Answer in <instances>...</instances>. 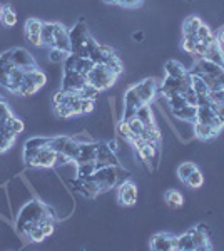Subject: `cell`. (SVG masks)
I'll return each mask as SVG.
<instances>
[{"mask_svg": "<svg viewBox=\"0 0 224 251\" xmlns=\"http://www.w3.org/2000/svg\"><path fill=\"white\" fill-rule=\"evenodd\" d=\"M117 79L119 77H116L112 72H109V69L104 64H96L92 67V71L87 74V84L94 86L99 92H104V90L111 89Z\"/></svg>", "mask_w": 224, "mask_h": 251, "instance_id": "cell-1", "label": "cell"}, {"mask_svg": "<svg viewBox=\"0 0 224 251\" xmlns=\"http://www.w3.org/2000/svg\"><path fill=\"white\" fill-rule=\"evenodd\" d=\"M136 89H138V94L142 101V104H151L159 94H162L161 90V82L154 77H147L144 81H140L139 84H134Z\"/></svg>", "mask_w": 224, "mask_h": 251, "instance_id": "cell-2", "label": "cell"}, {"mask_svg": "<svg viewBox=\"0 0 224 251\" xmlns=\"http://www.w3.org/2000/svg\"><path fill=\"white\" fill-rule=\"evenodd\" d=\"M90 178L99 182L102 193L109 191V189H112L114 186L117 184V181H119V167H116V166L101 167V169H97Z\"/></svg>", "mask_w": 224, "mask_h": 251, "instance_id": "cell-3", "label": "cell"}, {"mask_svg": "<svg viewBox=\"0 0 224 251\" xmlns=\"http://www.w3.org/2000/svg\"><path fill=\"white\" fill-rule=\"evenodd\" d=\"M138 196H139V189L136 186V182L131 179L122 181L119 184V188H117V201L122 206H134L138 203Z\"/></svg>", "mask_w": 224, "mask_h": 251, "instance_id": "cell-4", "label": "cell"}, {"mask_svg": "<svg viewBox=\"0 0 224 251\" xmlns=\"http://www.w3.org/2000/svg\"><path fill=\"white\" fill-rule=\"evenodd\" d=\"M105 166H121L119 156L116 153H112L111 147L107 146V143H97V156H96V167L101 169V167Z\"/></svg>", "mask_w": 224, "mask_h": 251, "instance_id": "cell-5", "label": "cell"}, {"mask_svg": "<svg viewBox=\"0 0 224 251\" xmlns=\"http://www.w3.org/2000/svg\"><path fill=\"white\" fill-rule=\"evenodd\" d=\"M12 64H14L15 67H20V69L24 71V72H30V71H34V69H37L34 55L30 54L29 51L22 49V47L12 49Z\"/></svg>", "mask_w": 224, "mask_h": 251, "instance_id": "cell-6", "label": "cell"}, {"mask_svg": "<svg viewBox=\"0 0 224 251\" xmlns=\"http://www.w3.org/2000/svg\"><path fill=\"white\" fill-rule=\"evenodd\" d=\"M55 151L52 147L45 146V147H40L37 151L35 158L30 161L29 166L32 167H40V169H49V167H54L55 166Z\"/></svg>", "mask_w": 224, "mask_h": 251, "instance_id": "cell-7", "label": "cell"}, {"mask_svg": "<svg viewBox=\"0 0 224 251\" xmlns=\"http://www.w3.org/2000/svg\"><path fill=\"white\" fill-rule=\"evenodd\" d=\"M42 20H39V18H29L27 22H25V39L30 45H34V47H44L42 44V39H40V30H42Z\"/></svg>", "mask_w": 224, "mask_h": 251, "instance_id": "cell-8", "label": "cell"}, {"mask_svg": "<svg viewBox=\"0 0 224 251\" xmlns=\"http://www.w3.org/2000/svg\"><path fill=\"white\" fill-rule=\"evenodd\" d=\"M87 84V77L79 72L72 71V72H64V79H62V89L66 92H75L82 89Z\"/></svg>", "mask_w": 224, "mask_h": 251, "instance_id": "cell-9", "label": "cell"}, {"mask_svg": "<svg viewBox=\"0 0 224 251\" xmlns=\"http://www.w3.org/2000/svg\"><path fill=\"white\" fill-rule=\"evenodd\" d=\"M54 49L64 51L70 54V39H69V30L64 27L62 24H55V32H54Z\"/></svg>", "mask_w": 224, "mask_h": 251, "instance_id": "cell-10", "label": "cell"}, {"mask_svg": "<svg viewBox=\"0 0 224 251\" xmlns=\"http://www.w3.org/2000/svg\"><path fill=\"white\" fill-rule=\"evenodd\" d=\"M96 156H97V143L96 141L87 143V144H81V147H79V154H77V158L74 159V162L75 164L92 162V161H96Z\"/></svg>", "mask_w": 224, "mask_h": 251, "instance_id": "cell-11", "label": "cell"}, {"mask_svg": "<svg viewBox=\"0 0 224 251\" xmlns=\"http://www.w3.org/2000/svg\"><path fill=\"white\" fill-rule=\"evenodd\" d=\"M172 117L179 123H189L194 124L197 119V106H184L181 109H176V111H171Z\"/></svg>", "mask_w": 224, "mask_h": 251, "instance_id": "cell-12", "label": "cell"}, {"mask_svg": "<svg viewBox=\"0 0 224 251\" xmlns=\"http://www.w3.org/2000/svg\"><path fill=\"white\" fill-rule=\"evenodd\" d=\"M192 131H194V138L201 141H211L219 134L218 129H214L211 124H203V123L192 124Z\"/></svg>", "mask_w": 224, "mask_h": 251, "instance_id": "cell-13", "label": "cell"}, {"mask_svg": "<svg viewBox=\"0 0 224 251\" xmlns=\"http://www.w3.org/2000/svg\"><path fill=\"white\" fill-rule=\"evenodd\" d=\"M151 248L155 251H172V234L157 233L151 238Z\"/></svg>", "mask_w": 224, "mask_h": 251, "instance_id": "cell-14", "label": "cell"}, {"mask_svg": "<svg viewBox=\"0 0 224 251\" xmlns=\"http://www.w3.org/2000/svg\"><path fill=\"white\" fill-rule=\"evenodd\" d=\"M112 54H116V51H114L112 47H109V45L97 44L96 49H94V51L90 52V57H89V59L92 60L94 64H104L105 60H107Z\"/></svg>", "mask_w": 224, "mask_h": 251, "instance_id": "cell-15", "label": "cell"}, {"mask_svg": "<svg viewBox=\"0 0 224 251\" xmlns=\"http://www.w3.org/2000/svg\"><path fill=\"white\" fill-rule=\"evenodd\" d=\"M164 71H166V75L174 77V79H181V77H184V75L188 74V69L182 66V62H179V60H174V59L166 62Z\"/></svg>", "mask_w": 224, "mask_h": 251, "instance_id": "cell-16", "label": "cell"}, {"mask_svg": "<svg viewBox=\"0 0 224 251\" xmlns=\"http://www.w3.org/2000/svg\"><path fill=\"white\" fill-rule=\"evenodd\" d=\"M196 62H197V66H199V69H201V74H207V75H212V77H218V75H221L224 72V69L221 66L211 62V60L196 59Z\"/></svg>", "mask_w": 224, "mask_h": 251, "instance_id": "cell-17", "label": "cell"}, {"mask_svg": "<svg viewBox=\"0 0 224 251\" xmlns=\"http://www.w3.org/2000/svg\"><path fill=\"white\" fill-rule=\"evenodd\" d=\"M140 138L144 143L149 144H161V131L157 126H144V131L140 132Z\"/></svg>", "mask_w": 224, "mask_h": 251, "instance_id": "cell-18", "label": "cell"}, {"mask_svg": "<svg viewBox=\"0 0 224 251\" xmlns=\"http://www.w3.org/2000/svg\"><path fill=\"white\" fill-rule=\"evenodd\" d=\"M136 117L142 123L144 126H154L155 124V117H154V111L151 104H144L138 109V114Z\"/></svg>", "mask_w": 224, "mask_h": 251, "instance_id": "cell-19", "label": "cell"}, {"mask_svg": "<svg viewBox=\"0 0 224 251\" xmlns=\"http://www.w3.org/2000/svg\"><path fill=\"white\" fill-rule=\"evenodd\" d=\"M54 32H55L54 22H44L42 30H40V39H42L44 47L52 49V45H54Z\"/></svg>", "mask_w": 224, "mask_h": 251, "instance_id": "cell-20", "label": "cell"}, {"mask_svg": "<svg viewBox=\"0 0 224 251\" xmlns=\"http://www.w3.org/2000/svg\"><path fill=\"white\" fill-rule=\"evenodd\" d=\"M201 24H203V20L197 15H189L184 20V24H182V36H196Z\"/></svg>", "mask_w": 224, "mask_h": 251, "instance_id": "cell-21", "label": "cell"}, {"mask_svg": "<svg viewBox=\"0 0 224 251\" xmlns=\"http://www.w3.org/2000/svg\"><path fill=\"white\" fill-rule=\"evenodd\" d=\"M39 87L34 84V81L30 79V75L25 72V75H24V81L20 82V87H18V92L17 94H20V96H34V94H37L39 92Z\"/></svg>", "mask_w": 224, "mask_h": 251, "instance_id": "cell-22", "label": "cell"}, {"mask_svg": "<svg viewBox=\"0 0 224 251\" xmlns=\"http://www.w3.org/2000/svg\"><path fill=\"white\" fill-rule=\"evenodd\" d=\"M203 59L211 60V62L218 64V66H221L223 69H224V55H223V52L219 51V47H218V44H216V42L207 47V51H206V54H204Z\"/></svg>", "mask_w": 224, "mask_h": 251, "instance_id": "cell-23", "label": "cell"}, {"mask_svg": "<svg viewBox=\"0 0 224 251\" xmlns=\"http://www.w3.org/2000/svg\"><path fill=\"white\" fill-rule=\"evenodd\" d=\"M18 17L15 14L14 7L12 5H3V10H2V17H0V22H2L3 27H14L17 24Z\"/></svg>", "mask_w": 224, "mask_h": 251, "instance_id": "cell-24", "label": "cell"}, {"mask_svg": "<svg viewBox=\"0 0 224 251\" xmlns=\"http://www.w3.org/2000/svg\"><path fill=\"white\" fill-rule=\"evenodd\" d=\"M104 66L107 67L109 72H112L116 77H119V75L124 72V64H122V60H121V57L117 54H112L111 57H109V59L104 62Z\"/></svg>", "mask_w": 224, "mask_h": 251, "instance_id": "cell-25", "label": "cell"}, {"mask_svg": "<svg viewBox=\"0 0 224 251\" xmlns=\"http://www.w3.org/2000/svg\"><path fill=\"white\" fill-rule=\"evenodd\" d=\"M216 114L212 112L211 106H197V119L196 123H203V124H211L212 117Z\"/></svg>", "mask_w": 224, "mask_h": 251, "instance_id": "cell-26", "label": "cell"}, {"mask_svg": "<svg viewBox=\"0 0 224 251\" xmlns=\"http://www.w3.org/2000/svg\"><path fill=\"white\" fill-rule=\"evenodd\" d=\"M182 203H184V197L179 191H176V189H171V191L166 193V204H168L169 208L172 209H177L182 206Z\"/></svg>", "mask_w": 224, "mask_h": 251, "instance_id": "cell-27", "label": "cell"}, {"mask_svg": "<svg viewBox=\"0 0 224 251\" xmlns=\"http://www.w3.org/2000/svg\"><path fill=\"white\" fill-rule=\"evenodd\" d=\"M97 171L96 167V161L92 162H82V164H77V178L79 179H87L90 178L94 173Z\"/></svg>", "mask_w": 224, "mask_h": 251, "instance_id": "cell-28", "label": "cell"}, {"mask_svg": "<svg viewBox=\"0 0 224 251\" xmlns=\"http://www.w3.org/2000/svg\"><path fill=\"white\" fill-rule=\"evenodd\" d=\"M79 147H81V144L72 138V136H69L67 141H66V144H64V149L60 151V153H64V154L69 156V158L75 159V158H77V154H79Z\"/></svg>", "mask_w": 224, "mask_h": 251, "instance_id": "cell-29", "label": "cell"}, {"mask_svg": "<svg viewBox=\"0 0 224 251\" xmlns=\"http://www.w3.org/2000/svg\"><path fill=\"white\" fill-rule=\"evenodd\" d=\"M184 184H188V188H191V189H199L201 186L204 184V176H203V173H201L199 169H196L191 173V176L188 178V179L184 181Z\"/></svg>", "mask_w": 224, "mask_h": 251, "instance_id": "cell-30", "label": "cell"}, {"mask_svg": "<svg viewBox=\"0 0 224 251\" xmlns=\"http://www.w3.org/2000/svg\"><path fill=\"white\" fill-rule=\"evenodd\" d=\"M196 44H197V37H196V36H182L181 47H182V51H184L188 55H192V57H194Z\"/></svg>", "mask_w": 224, "mask_h": 251, "instance_id": "cell-31", "label": "cell"}, {"mask_svg": "<svg viewBox=\"0 0 224 251\" xmlns=\"http://www.w3.org/2000/svg\"><path fill=\"white\" fill-rule=\"evenodd\" d=\"M168 99V106L171 111H176V109H181L184 108V106H188V102H186V97L182 96V94H171V96H164Z\"/></svg>", "mask_w": 224, "mask_h": 251, "instance_id": "cell-32", "label": "cell"}, {"mask_svg": "<svg viewBox=\"0 0 224 251\" xmlns=\"http://www.w3.org/2000/svg\"><path fill=\"white\" fill-rule=\"evenodd\" d=\"M94 66H96V64H94L89 57H79L77 66H75V72H79V74H82V75H86V77H87V74L92 71Z\"/></svg>", "mask_w": 224, "mask_h": 251, "instance_id": "cell-33", "label": "cell"}, {"mask_svg": "<svg viewBox=\"0 0 224 251\" xmlns=\"http://www.w3.org/2000/svg\"><path fill=\"white\" fill-rule=\"evenodd\" d=\"M196 164L192 161H186V162H182V164H179V167H177V178L184 182L186 179H188L189 176H191V173L196 169Z\"/></svg>", "mask_w": 224, "mask_h": 251, "instance_id": "cell-34", "label": "cell"}, {"mask_svg": "<svg viewBox=\"0 0 224 251\" xmlns=\"http://www.w3.org/2000/svg\"><path fill=\"white\" fill-rule=\"evenodd\" d=\"M49 141H51V138H45V136H34L32 139H29L27 143H25V147H27V149L39 151L40 147L49 146Z\"/></svg>", "mask_w": 224, "mask_h": 251, "instance_id": "cell-35", "label": "cell"}, {"mask_svg": "<svg viewBox=\"0 0 224 251\" xmlns=\"http://www.w3.org/2000/svg\"><path fill=\"white\" fill-rule=\"evenodd\" d=\"M177 238H179V251H196V243L189 231Z\"/></svg>", "mask_w": 224, "mask_h": 251, "instance_id": "cell-36", "label": "cell"}, {"mask_svg": "<svg viewBox=\"0 0 224 251\" xmlns=\"http://www.w3.org/2000/svg\"><path fill=\"white\" fill-rule=\"evenodd\" d=\"M27 74L30 75V79H32L34 84H35L39 89H42L45 84H47V75H45V72L40 71L39 67H37V69H34V71H30V72H27Z\"/></svg>", "mask_w": 224, "mask_h": 251, "instance_id": "cell-37", "label": "cell"}, {"mask_svg": "<svg viewBox=\"0 0 224 251\" xmlns=\"http://www.w3.org/2000/svg\"><path fill=\"white\" fill-rule=\"evenodd\" d=\"M27 238H29V241H32V243H42L44 239L47 238V234H45V231L37 224V226H34L32 230L29 231Z\"/></svg>", "mask_w": 224, "mask_h": 251, "instance_id": "cell-38", "label": "cell"}, {"mask_svg": "<svg viewBox=\"0 0 224 251\" xmlns=\"http://www.w3.org/2000/svg\"><path fill=\"white\" fill-rule=\"evenodd\" d=\"M79 96H81L82 99H94V101H96V99L99 97V90L96 89V87L94 86H90V84H86L84 87H82L81 90H79Z\"/></svg>", "mask_w": 224, "mask_h": 251, "instance_id": "cell-39", "label": "cell"}, {"mask_svg": "<svg viewBox=\"0 0 224 251\" xmlns=\"http://www.w3.org/2000/svg\"><path fill=\"white\" fill-rule=\"evenodd\" d=\"M117 134H119L124 141H127V143H129V139L132 138V132H131V127H129L127 121L121 119L119 123H117Z\"/></svg>", "mask_w": 224, "mask_h": 251, "instance_id": "cell-40", "label": "cell"}, {"mask_svg": "<svg viewBox=\"0 0 224 251\" xmlns=\"http://www.w3.org/2000/svg\"><path fill=\"white\" fill-rule=\"evenodd\" d=\"M67 55H69L67 52L59 51V49H54V47H52L51 52H49V60H51L52 64H59V62H64Z\"/></svg>", "mask_w": 224, "mask_h": 251, "instance_id": "cell-41", "label": "cell"}, {"mask_svg": "<svg viewBox=\"0 0 224 251\" xmlns=\"http://www.w3.org/2000/svg\"><path fill=\"white\" fill-rule=\"evenodd\" d=\"M214 36V34H212V30H211V27L207 24H201V27L197 29V32H196V37H197V40H206V39H209V37H212Z\"/></svg>", "mask_w": 224, "mask_h": 251, "instance_id": "cell-42", "label": "cell"}, {"mask_svg": "<svg viewBox=\"0 0 224 251\" xmlns=\"http://www.w3.org/2000/svg\"><path fill=\"white\" fill-rule=\"evenodd\" d=\"M96 108V101L94 99H82L81 97V116L84 114H90Z\"/></svg>", "mask_w": 224, "mask_h": 251, "instance_id": "cell-43", "label": "cell"}, {"mask_svg": "<svg viewBox=\"0 0 224 251\" xmlns=\"http://www.w3.org/2000/svg\"><path fill=\"white\" fill-rule=\"evenodd\" d=\"M127 124H129V127H131L132 136H140V132L144 131V124L140 123L138 117H132L131 121H127Z\"/></svg>", "mask_w": 224, "mask_h": 251, "instance_id": "cell-44", "label": "cell"}, {"mask_svg": "<svg viewBox=\"0 0 224 251\" xmlns=\"http://www.w3.org/2000/svg\"><path fill=\"white\" fill-rule=\"evenodd\" d=\"M207 96H209L211 102H218V104H224V89L223 87H219V89H212L207 92Z\"/></svg>", "mask_w": 224, "mask_h": 251, "instance_id": "cell-45", "label": "cell"}, {"mask_svg": "<svg viewBox=\"0 0 224 251\" xmlns=\"http://www.w3.org/2000/svg\"><path fill=\"white\" fill-rule=\"evenodd\" d=\"M12 62L7 64V66H0V86H7V82H9V71L12 69Z\"/></svg>", "mask_w": 224, "mask_h": 251, "instance_id": "cell-46", "label": "cell"}, {"mask_svg": "<svg viewBox=\"0 0 224 251\" xmlns=\"http://www.w3.org/2000/svg\"><path fill=\"white\" fill-rule=\"evenodd\" d=\"M70 162H74V159L69 158V156L64 154V153H57L55 154V166L54 167H62V166L70 164Z\"/></svg>", "mask_w": 224, "mask_h": 251, "instance_id": "cell-47", "label": "cell"}, {"mask_svg": "<svg viewBox=\"0 0 224 251\" xmlns=\"http://www.w3.org/2000/svg\"><path fill=\"white\" fill-rule=\"evenodd\" d=\"M182 96L186 97V102H188L189 106H197V94H196V90L192 89L191 86L186 89V92L182 94Z\"/></svg>", "mask_w": 224, "mask_h": 251, "instance_id": "cell-48", "label": "cell"}, {"mask_svg": "<svg viewBox=\"0 0 224 251\" xmlns=\"http://www.w3.org/2000/svg\"><path fill=\"white\" fill-rule=\"evenodd\" d=\"M12 116V111H10L9 104L5 101H0V121L7 119V117Z\"/></svg>", "mask_w": 224, "mask_h": 251, "instance_id": "cell-49", "label": "cell"}, {"mask_svg": "<svg viewBox=\"0 0 224 251\" xmlns=\"http://www.w3.org/2000/svg\"><path fill=\"white\" fill-rule=\"evenodd\" d=\"M140 3H142V0H117V5L127 7V9H134V7H139Z\"/></svg>", "mask_w": 224, "mask_h": 251, "instance_id": "cell-50", "label": "cell"}, {"mask_svg": "<svg viewBox=\"0 0 224 251\" xmlns=\"http://www.w3.org/2000/svg\"><path fill=\"white\" fill-rule=\"evenodd\" d=\"M75 141H77L79 144H87V143H92V136L90 134H87V132H81V134H75V136H72Z\"/></svg>", "mask_w": 224, "mask_h": 251, "instance_id": "cell-51", "label": "cell"}, {"mask_svg": "<svg viewBox=\"0 0 224 251\" xmlns=\"http://www.w3.org/2000/svg\"><path fill=\"white\" fill-rule=\"evenodd\" d=\"M10 62H12V49L0 54V66H7V64H10Z\"/></svg>", "mask_w": 224, "mask_h": 251, "instance_id": "cell-52", "label": "cell"}, {"mask_svg": "<svg viewBox=\"0 0 224 251\" xmlns=\"http://www.w3.org/2000/svg\"><path fill=\"white\" fill-rule=\"evenodd\" d=\"M107 146L111 147V151L112 153H116V154H119L121 153V143L117 139H111V141H107Z\"/></svg>", "mask_w": 224, "mask_h": 251, "instance_id": "cell-53", "label": "cell"}, {"mask_svg": "<svg viewBox=\"0 0 224 251\" xmlns=\"http://www.w3.org/2000/svg\"><path fill=\"white\" fill-rule=\"evenodd\" d=\"M196 228H197V230H199V231H203V233H206V234H209V233H211L209 224H206V223H199Z\"/></svg>", "mask_w": 224, "mask_h": 251, "instance_id": "cell-54", "label": "cell"}, {"mask_svg": "<svg viewBox=\"0 0 224 251\" xmlns=\"http://www.w3.org/2000/svg\"><path fill=\"white\" fill-rule=\"evenodd\" d=\"M132 39H134L136 42H142L144 40V32H140V30L139 32H134L132 34Z\"/></svg>", "mask_w": 224, "mask_h": 251, "instance_id": "cell-55", "label": "cell"}, {"mask_svg": "<svg viewBox=\"0 0 224 251\" xmlns=\"http://www.w3.org/2000/svg\"><path fill=\"white\" fill-rule=\"evenodd\" d=\"M105 3H117V0H104Z\"/></svg>", "mask_w": 224, "mask_h": 251, "instance_id": "cell-56", "label": "cell"}, {"mask_svg": "<svg viewBox=\"0 0 224 251\" xmlns=\"http://www.w3.org/2000/svg\"><path fill=\"white\" fill-rule=\"evenodd\" d=\"M2 10H3V5H0V17H2Z\"/></svg>", "mask_w": 224, "mask_h": 251, "instance_id": "cell-57", "label": "cell"}, {"mask_svg": "<svg viewBox=\"0 0 224 251\" xmlns=\"http://www.w3.org/2000/svg\"><path fill=\"white\" fill-rule=\"evenodd\" d=\"M0 101H5V99H3V96H2V94H0Z\"/></svg>", "mask_w": 224, "mask_h": 251, "instance_id": "cell-58", "label": "cell"}, {"mask_svg": "<svg viewBox=\"0 0 224 251\" xmlns=\"http://www.w3.org/2000/svg\"><path fill=\"white\" fill-rule=\"evenodd\" d=\"M186 2H194V0H186Z\"/></svg>", "mask_w": 224, "mask_h": 251, "instance_id": "cell-59", "label": "cell"}]
</instances>
